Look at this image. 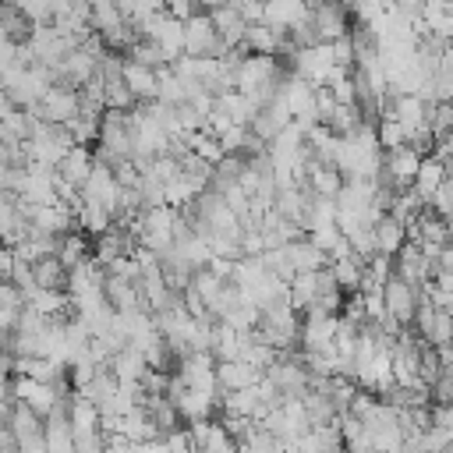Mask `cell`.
I'll list each match as a JSON object with an SVG mask.
<instances>
[{
  "label": "cell",
  "mask_w": 453,
  "mask_h": 453,
  "mask_svg": "<svg viewBox=\"0 0 453 453\" xmlns=\"http://www.w3.org/2000/svg\"><path fill=\"white\" fill-rule=\"evenodd\" d=\"M230 50H234V46L216 35L209 11H198V14L184 18V57H195V60H202V57H209V60H226Z\"/></svg>",
  "instance_id": "cell-1"
},
{
  "label": "cell",
  "mask_w": 453,
  "mask_h": 453,
  "mask_svg": "<svg viewBox=\"0 0 453 453\" xmlns=\"http://www.w3.org/2000/svg\"><path fill=\"white\" fill-rule=\"evenodd\" d=\"M411 329H414V336H418L421 343H432V347L453 343V315H449L446 308H435L432 301H421V308H418Z\"/></svg>",
  "instance_id": "cell-2"
},
{
  "label": "cell",
  "mask_w": 453,
  "mask_h": 453,
  "mask_svg": "<svg viewBox=\"0 0 453 453\" xmlns=\"http://www.w3.org/2000/svg\"><path fill=\"white\" fill-rule=\"evenodd\" d=\"M421 290L418 287H411L407 280H400V276H389L386 280V287H382V304H386V315H393L400 326H411L414 322V315H418V308H421Z\"/></svg>",
  "instance_id": "cell-3"
},
{
  "label": "cell",
  "mask_w": 453,
  "mask_h": 453,
  "mask_svg": "<svg viewBox=\"0 0 453 453\" xmlns=\"http://www.w3.org/2000/svg\"><path fill=\"white\" fill-rule=\"evenodd\" d=\"M311 21H315L322 42L343 39L350 32V25H354L347 0H319V4H311Z\"/></svg>",
  "instance_id": "cell-4"
},
{
  "label": "cell",
  "mask_w": 453,
  "mask_h": 453,
  "mask_svg": "<svg viewBox=\"0 0 453 453\" xmlns=\"http://www.w3.org/2000/svg\"><path fill=\"white\" fill-rule=\"evenodd\" d=\"M142 35H149V39L170 57V64H173L177 57H184V21H180V18L159 11V14H152V18L145 21Z\"/></svg>",
  "instance_id": "cell-5"
},
{
  "label": "cell",
  "mask_w": 453,
  "mask_h": 453,
  "mask_svg": "<svg viewBox=\"0 0 453 453\" xmlns=\"http://www.w3.org/2000/svg\"><path fill=\"white\" fill-rule=\"evenodd\" d=\"M78 106H81V96L74 88H46L42 99L28 110L35 120H50V124H71L78 117Z\"/></svg>",
  "instance_id": "cell-6"
},
{
  "label": "cell",
  "mask_w": 453,
  "mask_h": 453,
  "mask_svg": "<svg viewBox=\"0 0 453 453\" xmlns=\"http://www.w3.org/2000/svg\"><path fill=\"white\" fill-rule=\"evenodd\" d=\"M92 166H96L92 145H71V149L60 156V163H57V177H60L67 188L81 191V188H85V180L92 177Z\"/></svg>",
  "instance_id": "cell-7"
},
{
  "label": "cell",
  "mask_w": 453,
  "mask_h": 453,
  "mask_svg": "<svg viewBox=\"0 0 453 453\" xmlns=\"http://www.w3.org/2000/svg\"><path fill=\"white\" fill-rule=\"evenodd\" d=\"M329 273H333V280L340 283L343 294H357V290H361V280H365V258H357V255L350 251V244L343 241V244L329 255Z\"/></svg>",
  "instance_id": "cell-8"
},
{
  "label": "cell",
  "mask_w": 453,
  "mask_h": 453,
  "mask_svg": "<svg viewBox=\"0 0 453 453\" xmlns=\"http://www.w3.org/2000/svg\"><path fill=\"white\" fill-rule=\"evenodd\" d=\"M265 372H258L255 365L248 361H223L216 365V396L219 393H241V389H251L262 382Z\"/></svg>",
  "instance_id": "cell-9"
},
{
  "label": "cell",
  "mask_w": 453,
  "mask_h": 453,
  "mask_svg": "<svg viewBox=\"0 0 453 453\" xmlns=\"http://www.w3.org/2000/svg\"><path fill=\"white\" fill-rule=\"evenodd\" d=\"M421 159H425L421 149H414V145H396V149H386V152H382V170H389L400 188H411L414 177H418Z\"/></svg>",
  "instance_id": "cell-10"
},
{
  "label": "cell",
  "mask_w": 453,
  "mask_h": 453,
  "mask_svg": "<svg viewBox=\"0 0 453 453\" xmlns=\"http://www.w3.org/2000/svg\"><path fill=\"white\" fill-rule=\"evenodd\" d=\"M124 81H127V88L134 92L138 103H152L159 96V71L145 67L134 57H124Z\"/></svg>",
  "instance_id": "cell-11"
},
{
  "label": "cell",
  "mask_w": 453,
  "mask_h": 453,
  "mask_svg": "<svg viewBox=\"0 0 453 453\" xmlns=\"http://www.w3.org/2000/svg\"><path fill=\"white\" fill-rule=\"evenodd\" d=\"M372 237H375V255H386V258H393L403 244H407V223H400L396 216H379L375 223H372Z\"/></svg>",
  "instance_id": "cell-12"
},
{
  "label": "cell",
  "mask_w": 453,
  "mask_h": 453,
  "mask_svg": "<svg viewBox=\"0 0 453 453\" xmlns=\"http://www.w3.org/2000/svg\"><path fill=\"white\" fill-rule=\"evenodd\" d=\"M304 14H308V4L304 0H265L262 25H269L273 32H290Z\"/></svg>",
  "instance_id": "cell-13"
},
{
  "label": "cell",
  "mask_w": 453,
  "mask_h": 453,
  "mask_svg": "<svg viewBox=\"0 0 453 453\" xmlns=\"http://www.w3.org/2000/svg\"><path fill=\"white\" fill-rule=\"evenodd\" d=\"M209 18H212V28H216V35H219L223 42H230V46H241V42H244V35H248V28H251V25L244 21V14H241L234 4L209 11Z\"/></svg>",
  "instance_id": "cell-14"
},
{
  "label": "cell",
  "mask_w": 453,
  "mask_h": 453,
  "mask_svg": "<svg viewBox=\"0 0 453 453\" xmlns=\"http://www.w3.org/2000/svg\"><path fill=\"white\" fill-rule=\"evenodd\" d=\"M32 280L39 290H67V280H71V269L57 258V255H39L32 262Z\"/></svg>",
  "instance_id": "cell-15"
},
{
  "label": "cell",
  "mask_w": 453,
  "mask_h": 453,
  "mask_svg": "<svg viewBox=\"0 0 453 453\" xmlns=\"http://www.w3.org/2000/svg\"><path fill=\"white\" fill-rule=\"evenodd\" d=\"M304 180H308V188H311L315 198H336V195L343 191V184H347L336 166H326V163H315V159L308 163Z\"/></svg>",
  "instance_id": "cell-16"
},
{
  "label": "cell",
  "mask_w": 453,
  "mask_h": 453,
  "mask_svg": "<svg viewBox=\"0 0 453 453\" xmlns=\"http://www.w3.org/2000/svg\"><path fill=\"white\" fill-rule=\"evenodd\" d=\"M283 255L290 258L294 273H315V269H326V265H329V255H322V251L308 241V234L297 237V241H290V244H283Z\"/></svg>",
  "instance_id": "cell-17"
},
{
  "label": "cell",
  "mask_w": 453,
  "mask_h": 453,
  "mask_svg": "<svg viewBox=\"0 0 453 453\" xmlns=\"http://www.w3.org/2000/svg\"><path fill=\"white\" fill-rule=\"evenodd\" d=\"M0 28H4V39L11 46H28L35 25L32 18L25 14V7H11V4H0Z\"/></svg>",
  "instance_id": "cell-18"
},
{
  "label": "cell",
  "mask_w": 453,
  "mask_h": 453,
  "mask_svg": "<svg viewBox=\"0 0 453 453\" xmlns=\"http://www.w3.org/2000/svg\"><path fill=\"white\" fill-rule=\"evenodd\" d=\"M280 46H283V32H273L269 25H251L248 35H244V50L251 57H280Z\"/></svg>",
  "instance_id": "cell-19"
},
{
  "label": "cell",
  "mask_w": 453,
  "mask_h": 453,
  "mask_svg": "<svg viewBox=\"0 0 453 453\" xmlns=\"http://www.w3.org/2000/svg\"><path fill=\"white\" fill-rule=\"evenodd\" d=\"M442 180H446V166H442V159L439 156H425L421 159V166H418V177H414V191L425 198V202H432V195L442 188Z\"/></svg>",
  "instance_id": "cell-20"
},
{
  "label": "cell",
  "mask_w": 453,
  "mask_h": 453,
  "mask_svg": "<svg viewBox=\"0 0 453 453\" xmlns=\"http://www.w3.org/2000/svg\"><path fill=\"white\" fill-rule=\"evenodd\" d=\"M57 258L67 265V269H74V265H81V262H88L92 255H88V237H85V230H67V234H60V241H57Z\"/></svg>",
  "instance_id": "cell-21"
},
{
  "label": "cell",
  "mask_w": 453,
  "mask_h": 453,
  "mask_svg": "<svg viewBox=\"0 0 453 453\" xmlns=\"http://www.w3.org/2000/svg\"><path fill=\"white\" fill-rule=\"evenodd\" d=\"M88 21H92L96 35H110L113 28L124 25V14H120L117 0H88Z\"/></svg>",
  "instance_id": "cell-22"
},
{
  "label": "cell",
  "mask_w": 453,
  "mask_h": 453,
  "mask_svg": "<svg viewBox=\"0 0 453 453\" xmlns=\"http://www.w3.org/2000/svg\"><path fill=\"white\" fill-rule=\"evenodd\" d=\"M375 138H379V149H382V152H386V149H396V145H411L407 127L396 124L393 117H382V120L375 124Z\"/></svg>",
  "instance_id": "cell-23"
},
{
  "label": "cell",
  "mask_w": 453,
  "mask_h": 453,
  "mask_svg": "<svg viewBox=\"0 0 453 453\" xmlns=\"http://www.w3.org/2000/svg\"><path fill=\"white\" fill-rule=\"evenodd\" d=\"M308 241L322 251V255H333L340 244H343V234H340V223H333V226H315V230H308Z\"/></svg>",
  "instance_id": "cell-24"
},
{
  "label": "cell",
  "mask_w": 453,
  "mask_h": 453,
  "mask_svg": "<svg viewBox=\"0 0 453 453\" xmlns=\"http://www.w3.org/2000/svg\"><path fill=\"white\" fill-rule=\"evenodd\" d=\"M432 212H439L442 219H449L453 216V173H446V180H442V188L432 195Z\"/></svg>",
  "instance_id": "cell-25"
},
{
  "label": "cell",
  "mask_w": 453,
  "mask_h": 453,
  "mask_svg": "<svg viewBox=\"0 0 453 453\" xmlns=\"http://www.w3.org/2000/svg\"><path fill=\"white\" fill-rule=\"evenodd\" d=\"M25 14L32 18V25H53V18H57L53 0H28L25 4Z\"/></svg>",
  "instance_id": "cell-26"
},
{
  "label": "cell",
  "mask_w": 453,
  "mask_h": 453,
  "mask_svg": "<svg viewBox=\"0 0 453 453\" xmlns=\"http://www.w3.org/2000/svg\"><path fill=\"white\" fill-rule=\"evenodd\" d=\"M163 11L184 21V18H191V14H198V11H202V4H198V0H163Z\"/></svg>",
  "instance_id": "cell-27"
},
{
  "label": "cell",
  "mask_w": 453,
  "mask_h": 453,
  "mask_svg": "<svg viewBox=\"0 0 453 453\" xmlns=\"http://www.w3.org/2000/svg\"><path fill=\"white\" fill-rule=\"evenodd\" d=\"M198 4H202V11H216V7H226L234 0H198Z\"/></svg>",
  "instance_id": "cell-28"
},
{
  "label": "cell",
  "mask_w": 453,
  "mask_h": 453,
  "mask_svg": "<svg viewBox=\"0 0 453 453\" xmlns=\"http://www.w3.org/2000/svg\"><path fill=\"white\" fill-rule=\"evenodd\" d=\"M0 4H11V7H25L28 0H0Z\"/></svg>",
  "instance_id": "cell-29"
},
{
  "label": "cell",
  "mask_w": 453,
  "mask_h": 453,
  "mask_svg": "<svg viewBox=\"0 0 453 453\" xmlns=\"http://www.w3.org/2000/svg\"><path fill=\"white\" fill-rule=\"evenodd\" d=\"M0 46H7V39H4V28H0Z\"/></svg>",
  "instance_id": "cell-30"
},
{
  "label": "cell",
  "mask_w": 453,
  "mask_h": 453,
  "mask_svg": "<svg viewBox=\"0 0 453 453\" xmlns=\"http://www.w3.org/2000/svg\"><path fill=\"white\" fill-rule=\"evenodd\" d=\"M304 4H308V7H311V4H319V0H304Z\"/></svg>",
  "instance_id": "cell-31"
},
{
  "label": "cell",
  "mask_w": 453,
  "mask_h": 453,
  "mask_svg": "<svg viewBox=\"0 0 453 453\" xmlns=\"http://www.w3.org/2000/svg\"><path fill=\"white\" fill-rule=\"evenodd\" d=\"M449 251H453V241H449Z\"/></svg>",
  "instance_id": "cell-32"
}]
</instances>
